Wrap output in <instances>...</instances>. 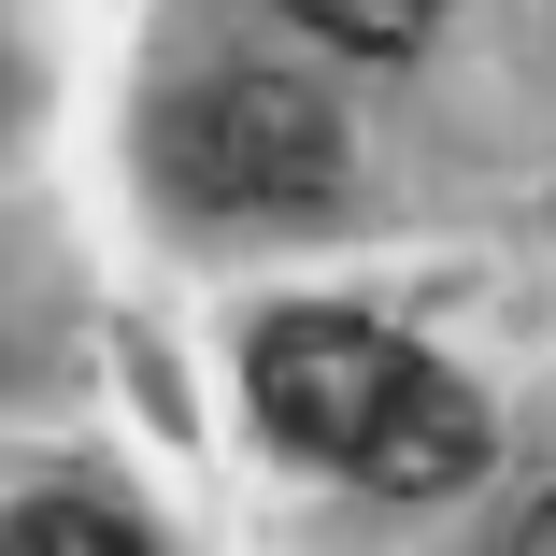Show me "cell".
<instances>
[{
	"label": "cell",
	"mask_w": 556,
	"mask_h": 556,
	"mask_svg": "<svg viewBox=\"0 0 556 556\" xmlns=\"http://www.w3.org/2000/svg\"><path fill=\"white\" fill-rule=\"evenodd\" d=\"M500 556H556V485H542V500H528V514L500 528Z\"/></svg>",
	"instance_id": "5b68a950"
},
{
	"label": "cell",
	"mask_w": 556,
	"mask_h": 556,
	"mask_svg": "<svg viewBox=\"0 0 556 556\" xmlns=\"http://www.w3.org/2000/svg\"><path fill=\"white\" fill-rule=\"evenodd\" d=\"M286 15H300L314 43H343V58H414V43L442 29V0H286Z\"/></svg>",
	"instance_id": "277c9868"
},
{
	"label": "cell",
	"mask_w": 556,
	"mask_h": 556,
	"mask_svg": "<svg viewBox=\"0 0 556 556\" xmlns=\"http://www.w3.org/2000/svg\"><path fill=\"white\" fill-rule=\"evenodd\" d=\"M0 556H157L129 514H100V500H15L0 514Z\"/></svg>",
	"instance_id": "3957f363"
},
{
	"label": "cell",
	"mask_w": 556,
	"mask_h": 556,
	"mask_svg": "<svg viewBox=\"0 0 556 556\" xmlns=\"http://www.w3.org/2000/svg\"><path fill=\"white\" fill-rule=\"evenodd\" d=\"M157 143H172V186H186L200 214H328V200L357 186L343 100L300 86V72H271V58L186 86V115H172Z\"/></svg>",
	"instance_id": "7a4b0ae2"
},
{
	"label": "cell",
	"mask_w": 556,
	"mask_h": 556,
	"mask_svg": "<svg viewBox=\"0 0 556 556\" xmlns=\"http://www.w3.org/2000/svg\"><path fill=\"white\" fill-rule=\"evenodd\" d=\"M243 386H257V428L271 442H300V457L357 471L386 500H442V485L485 471L471 386L442 357H414L400 328H371V314H271L257 357H243Z\"/></svg>",
	"instance_id": "6da1fadb"
}]
</instances>
